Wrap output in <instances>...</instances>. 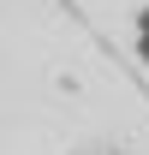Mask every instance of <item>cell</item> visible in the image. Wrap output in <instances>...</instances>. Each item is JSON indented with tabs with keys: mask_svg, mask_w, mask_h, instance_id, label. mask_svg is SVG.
Instances as JSON below:
<instances>
[{
	"mask_svg": "<svg viewBox=\"0 0 149 155\" xmlns=\"http://www.w3.org/2000/svg\"><path fill=\"white\" fill-rule=\"evenodd\" d=\"M137 60H143V66H149V6H143V12H137Z\"/></svg>",
	"mask_w": 149,
	"mask_h": 155,
	"instance_id": "obj_1",
	"label": "cell"
}]
</instances>
